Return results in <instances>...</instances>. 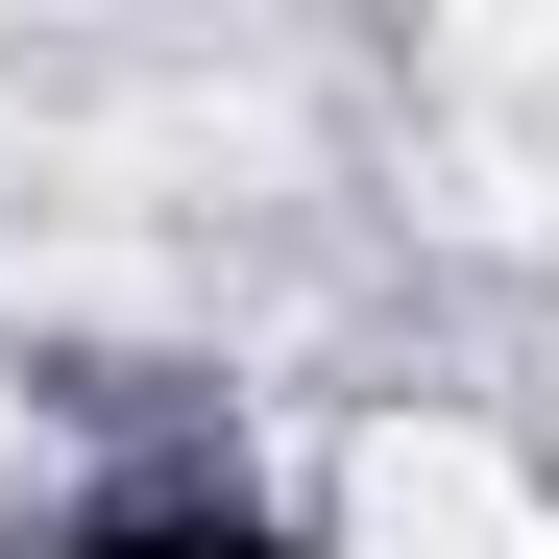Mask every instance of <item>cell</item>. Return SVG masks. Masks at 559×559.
<instances>
[{"label":"cell","instance_id":"cell-1","mask_svg":"<svg viewBox=\"0 0 559 559\" xmlns=\"http://www.w3.org/2000/svg\"><path fill=\"white\" fill-rule=\"evenodd\" d=\"M98 559H243V535H195V511H146V535H98Z\"/></svg>","mask_w":559,"mask_h":559}]
</instances>
